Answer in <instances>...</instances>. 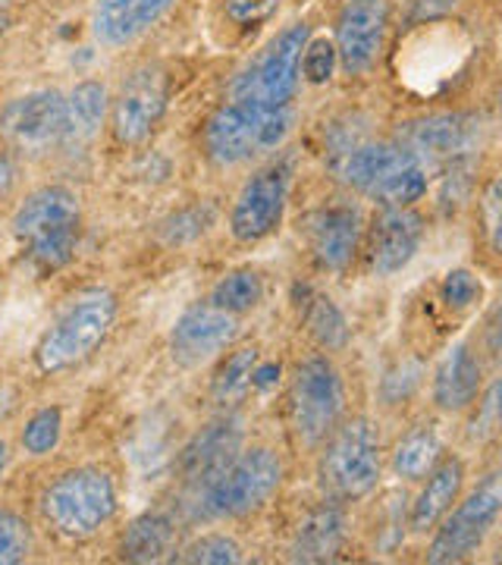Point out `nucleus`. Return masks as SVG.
<instances>
[{
  "mask_svg": "<svg viewBox=\"0 0 502 565\" xmlns=\"http://www.w3.org/2000/svg\"><path fill=\"white\" fill-rule=\"evenodd\" d=\"M311 41V29L296 22L282 29L277 39L264 47L248 70L233 82V102H255L267 107H289L301 79V54Z\"/></svg>",
  "mask_w": 502,
  "mask_h": 565,
  "instance_id": "nucleus-8",
  "label": "nucleus"
},
{
  "mask_svg": "<svg viewBox=\"0 0 502 565\" xmlns=\"http://www.w3.org/2000/svg\"><path fill=\"white\" fill-rule=\"evenodd\" d=\"M29 553H32L29 522L17 512L0 509V565L22 563V559H29Z\"/></svg>",
  "mask_w": 502,
  "mask_h": 565,
  "instance_id": "nucleus-31",
  "label": "nucleus"
},
{
  "mask_svg": "<svg viewBox=\"0 0 502 565\" xmlns=\"http://www.w3.org/2000/svg\"><path fill=\"white\" fill-rule=\"evenodd\" d=\"M211 221H214L211 207H189V211H182V214L163 223V239L170 245L192 243V239H199L201 233L207 230Z\"/></svg>",
  "mask_w": 502,
  "mask_h": 565,
  "instance_id": "nucleus-36",
  "label": "nucleus"
},
{
  "mask_svg": "<svg viewBox=\"0 0 502 565\" xmlns=\"http://www.w3.org/2000/svg\"><path fill=\"white\" fill-rule=\"evenodd\" d=\"M0 136L20 151H47L66 139V98L57 88L22 95L0 107Z\"/></svg>",
  "mask_w": 502,
  "mask_h": 565,
  "instance_id": "nucleus-12",
  "label": "nucleus"
},
{
  "mask_svg": "<svg viewBox=\"0 0 502 565\" xmlns=\"http://www.w3.org/2000/svg\"><path fill=\"white\" fill-rule=\"evenodd\" d=\"M13 185H17V161L10 154H0V202L10 199Z\"/></svg>",
  "mask_w": 502,
  "mask_h": 565,
  "instance_id": "nucleus-38",
  "label": "nucleus"
},
{
  "mask_svg": "<svg viewBox=\"0 0 502 565\" xmlns=\"http://www.w3.org/2000/svg\"><path fill=\"white\" fill-rule=\"evenodd\" d=\"M274 374H280V367L277 364H264V367H255V377H252V386H258V390H267V386L277 384V377Z\"/></svg>",
  "mask_w": 502,
  "mask_h": 565,
  "instance_id": "nucleus-39",
  "label": "nucleus"
},
{
  "mask_svg": "<svg viewBox=\"0 0 502 565\" xmlns=\"http://www.w3.org/2000/svg\"><path fill=\"white\" fill-rule=\"evenodd\" d=\"M292 129L289 107H267L255 102H229L204 126V151L221 167L252 161L264 151L280 148Z\"/></svg>",
  "mask_w": 502,
  "mask_h": 565,
  "instance_id": "nucleus-2",
  "label": "nucleus"
},
{
  "mask_svg": "<svg viewBox=\"0 0 502 565\" xmlns=\"http://www.w3.org/2000/svg\"><path fill=\"white\" fill-rule=\"evenodd\" d=\"M264 299V280L255 270H229L211 289V305H217L229 315H248L255 311Z\"/></svg>",
  "mask_w": 502,
  "mask_h": 565,
  "instance_id": "nucleus-27",
  "label": "nucleus"
},
{
  "mask_svg": "<svg viewBox=\"0 0 502 565\" xmlns=\"http://www.w3.org/2000/svg\"><path fill=\"white\" fill-rule=\"evenodd\" d=\"M10 456H13V452H10V446L0 440V478H3V475H7V468H10Z\"/></svg>",
  "mask_w": 502,
  "mask_h": 565,
  "instance_id": "nucleus-41",
  "label": "nucleus"
},
{
  "mask_svg": "<svg viewBox=\"0 0 502 565\" xmlns=\"http://www.w3.org/2000/svg\"><path fill=\"white\" fill-rule=\"evenodd\" d=\"M323 449L321 481L337 500H362L381 481V437L371 422L340 424Z\"/></svg>",
  "mask_w": 502,
  "mask_h": 565,
  "instance_id": "nucleus-7",
  "label": "nucleus"
},
{
  "mask_svg": "<svg viewBox=\"0 0 502 565\" xmlns=\"http://www.w3.org/2000/svg\"><path fill=\"white\" fill-rule=\"evenodd\" d=\"M167 110V79L158 70H139L122 82L120 98L114 102V136L122 145H139Z\"/></svg>",
  "mask_w": 502,
  "mask_h": 565,
  "instance_id": "nucleus-17",
  "label": "nucleus"
},
{
  "mask_svg": "<svg viewBox=\"0 0 502 565\" xmlns=\"http://www.w3.org/2000/svg\"><path fill=\"white\" fill-rule=\"evenodd\" d=\"M502 515V465L490 471L462 503L446 512L434 544L427 550V563H462L487 541L496 519Z\"/></svg>",
  "mask_w": 502,
  "mask_h": 565,
  "instance_id": "nucleus-9",
  "label": "nucleus"
},
{
  "mask_svg": "<svg viewBox=\"0 0 502 565\" xmlns=\"http://www.w3.org/2000/svg\"><path fill=\"white\" fill-rule=\"evenodd\" d=\"M345 390L337 364L311 355L296 367L289 384V422L305 446L323 444L340 427Z\"/></svg>",
  "mask_w": 502,
  "mask_h": 565,
  "instance_id": "nucleus-6",
  "label": "nucleus"
},
{
  "mask_svg": "<svg viewBox=\"0 0 502 565\" xmlns=\"http://www.w3.org/2000/svg\"><path fill=\"white\" fill-rule=\"evenodd\" d=\"M440 434L430 424H421V427L408 430L399 440L396 452H393V471L399 475L402 481H424L440 465Z\"/></svg>",
  "mask_w": 502,
  "mask_h": 565,
  "instance_id": "nucleus-26",
  "label": "nucleus"
},
{
  "mask_svg": "<svg viewBox=\"0 0 502 565\" xmlns=\"http://www.w3.org/2000/svg\"><path fill=\"white\" fill-rule=\"evenodd\" d=\"M389 25V0H345L337 20V54L349 76L371 70Z\"/></svg>",
  "mask_w": 502,
  "mask_h": 565,
  "instance_id": "nucleus-14",
  "label": "nucleus"
},
{
  "mask_svg": "<svg viewBox=\"0 0 502 565\" xmlns=\"http://www.w3.org/2000/svg\"><path fill=\"white\" fill-rule=\"evenodd\" d=\"M490 405H493V415L502 422V381L493 386V399H490Z\"/></svg>",
  "mask_w": 502,
  "mask_h": 565,
  "instance_id": "nucleus-40",
  "label": "nucleus"
},
{
  "mask_svg": "<svg viewBox=\"0 0 502 565\" xmlns=\"http://www.w3.org/2000/svg\"><path fill=\"white\" fill-rule=\"evenodd\" d=\"M82 207L79 195L66 185H44L25 195V202L13 214V236L22 245L39 243L47 236L79 233Z\"/></svg>",
  "mask_w": 502,
  "mask_h": 565,
  "instance_id": "nucleus-18",
  "label": "nucleus"
},
{
  "mask_svg": "<svg viewBox=\"0 0 502 565\" xmlns=\"http://www.w3.org/2000/svg\"><path fill=\"white\" fill-rule=\"evenodd\" d=\"M464 487V465L459 459H440V465L427 475L418 500L412 505V531L427 534L446 519V512L459 503Z\"/></svg>",
  "mask_w": 502,
  "mask_h": 565,
  "instance_id": "nucleus-22",
  "label": "nucleus"
},
{
  "mask_svg": "<svg viewBox=\"0 0 502 565\" xmlns=\"http://www.w3.org/2000/svg\"><path fill=\"white\" fill-rule=\"evenodd\" d=\"M107 117V88L100 82H79L66 98V145H85L98 136Z\"/></svg>",
  "mask_w": 502,
  "mask_h": 565,
  "instance_id": "nucleus-25",
  "label": "nucleus"
},
{
  "mask_svg": "<svg viewBox=\"0 0 502 565\" xmlns=\"http://www.w3.org/2000/svg\"><path fill=\"white\" fill-rule=\"evenodd\" d=\"M500 563H502V550H500Z\"/></svg>",
  "mask_w": 502,
  "mask_h": 565,
  "instance_id": "nucleus-45",
  "label": "nucleus"
},
{
  "mask_svg": "<svg viewBox=\"0 0 502 565\" xmlns=\"http://www.w3.org/2000/svg\"><path fill=\"white\" fill-rule=\"evenodd\" d=\"M7 25H10V17H7V10H0V32H7Z\"/></svg>",
  "mask_w": 502,
  "mask_h": 565,
  "instance_id": "nucleus-42",
  "label": "nucleus"
},
{
  "mask_svg": "<svg viewBox=\"0 0 502 565\" xmlns=\"http://www.w3.org/2000/svg\"><path fill=\"white\" fill-rule=\"evenodd\" d=\"M483 126L474 114H434L424 120L405 122L399 141L427 167V163H446L462 167L481 148Z\"/></svg>",
  "mask_w": 502,
  "mask_h": 565,
  "instance_id": "nucleus-11",
  "label": "nucleus"
},
{
  "mask_svg": "<svg viewBox=\"0 0 502 565\" xmlns=\"http://www.w3.org/2000/svg\"><path fill=\"white\" fill-rule=\"evenodd\" d=\"M362 236V214L352 204H330L311 214L308 221V243L321 267L327 270H345L355 258Z\"/></svg>",
  "mask_w": 502,
  "mask_h": 565,
  "instance_id": "nucleus-20",
  "label": "nucleus"
},
{
  "mask_svg": "<svg viewBox=\"0 0 502 565\" xmlns=\"http://www.w3.org/2000/svg\"><path fill=\"white\" fill-rule=\"evenodd\" d=\"M340 177L383 207H412L427 195V167L402 141H371L345 151Z\"/></svg>",
  "mask_w": 502,
  "mask_h": 565,
  "instance_id": "nucleus-1",
  "label": "nucleus"
},
{
  "mask_svg": "<svg viewBox=\"0 0 502 565\" xmlns=\"http://www.w3.org/2000/svg\"><path fill=\"white\" fill-rule=\"evenodd\" d=\"M500 107H502V92H500Z\"/></svg>",
  "mask_w": 502,
  "mask_h": 565,
  "instance_id": "nucleus-44",
  "label": "nucleus"
},
{
  "mask_svg": "<svg viewBox=\"0 0 502 565\" xmlns=\"http://www.w3.org/2000/svg\"><path fill=\"white\" fill-rule=\"evenodd\" d=\"M117 321V299L104 289L85 292L44 330L35 345L41 374H61L82 364L98 349Z\"/></svg>",
  "mask_w": 502,
  "mask_h": 565,
  "instance_id": "nucleus-4",
  "label": "nucleus"
},
{
  "mask_svg": "<svg viewBox=\"0 0 502 565\" xmlns=\"http://www.w3.org/2000/svg\"><path fill=\"white\" fill-rule=\"evenodd\" d=\"M345 544V519L337 505H318L311 509L292 537V559L296 563H327L333 559Z\"/></svg>",
  "mask_w": 502,
  "mask_h": 565,
  "instance_id": "nucleus-23",
  "label": "nucleus"
},
{
  "mask_svg": "<svg viewBox=\"0 0 502 565\" xmlns=\"http://www.w3.org/2000/svg\"><path fill=\"white\" fill-rule=\"evenodd\" d=\"M239 337V318L217 305L199 302L185 308L170 333V352L182 367H199L226 352Z\"/></svg>",
  "mask_w": 502,
  "mask_h": 565,
  "instance_id": "nucleus-13",
  "label": "nucleus"
},
{
  "mask_svg": "<svg viewBox=\"0 0 502 565\" xmlns=\"http://www.w3.org/2000/svg\"><path fill=\"white\" fill-rule=\"evenodd\" d=\"M308 327L318 337V343L327 349H340L345 343V318L330 299H314L308 311Z\"/></svg>",
  "mask_w": 502,
  "mask_h": 565,
  "instance_id": "nucleus-32",
  "label": "nucleus"
},
{
  "mask_svg": "<svg viewBox=\"0 0 502 565\" xmlns=\"http://www.w3.org/2000/svg\"><path fill=\"white\" fill-rule=\"evenodd\" d=\"M177 0H95L92 32L104 47H126L173 10Z\"/></svg>",
  "mask_w": 502,
  "mask_h": 565,
  "instance_id": "nucleus-19",
  "label": "nucleus"
},
{
  "mask_svg": "<svg viewBox=\"0 0 502 565\" xmlns=\"http://www.w3.org/2000/svg\"><path fill=\"white\" fill-rule=\"evenodd\" d=\"M242 452V424L236 418H221L199 430L180 452V478L192 497H199L207 484H214L223 471Z\"/></svg>",
  "mask_w": 502,
  "mask_h": 565,
  "instance_id": "nucleus-16",
  "label": "nucleus"
},
{
  "mask_svg": "<svg viewBox=\"0 0 502 565\" xmlns=\"http://www.w3.org/2000/svg\"><path fill=\"white\" fill-rule=\"evenodd\" d=\"M337 63H340L337 44H330L327 39L308 41V47L301 54V76L311 82V85H323V82H330Z\"/></svg>",
  "mask_w": 502,
  "mask_h": 565,
  "instance_id": "nucleus-35",
  "label": "nucleus"
},
{
  "mask_svg": "<svg viewBox=\"0 0 502 565\" xmlns=\"http://www.w3.org/2000/svg\"><path fill=\"white\" fill-rule=\"evenodd\" d=\"M424 239V221L412 207H381L367 226V267L377 277H393L408 267Z\"/></svg>",
  "mask_w": 502,
  "mask_h": 565,
  "instance_id": "nucleus-15",
  "label": "nucleus"
},
{
  "mask_svg": "<svg viewBox=\"0 0 502 565\" xmlns=\"http://www.w3.org/2000/svg\"><path fill=\"white\" fill-rule=\"evenodd\" d=\"M63 434V412L57 405H44L39 408L25 427H22V449L29 456H47L51 449H57Z\"/></svg>",
  "mask_w": 502,
  "mask_h": 565,
  "instance_id": "nucleus-29",
  "label": "nucleus"
},
{
  "mask_svg": "<svg viewBox=\"0 0 502 565\" xmlns=\"http://www.w3.org/2000/svg\"><path fill=\"white\" fill-rule=\"evenodd\" d=\"M0 10H7V0H0Z\"/></svg>",
  "mask_w": 502,
  "mask_h": 565,
  "instance_id": "nucleus-43",
  "label": "nucleus"
},
{
  "mask_svg": "<svg viewBox=\"0 0 502 565\" xmlns=\"http://www.w3.org/2000/svg\"><path fill=\"white\" fill-rule=\"evenodd\" d=\"M173 541H177L173 519L163 512H145L126 527L120 541V556L126 563H158L173 550Z\"/></svg>",
  "mask_w": 502,
  "mask_h": 565,
  "instance_id": "nucleus-24",
  "label": "nucleus"
},
{
  "mask_svg": "<svg viewBox=\"0 0 502 565\" xmlns=\"http://www.w3.org/2000/svg\"><path fill=\"white\" fill-rule=\"evenodd\" d=\"M483 337H487V349L502 359V299L493 305L490 318H487V327H483Z\"/></svg>",
  "mask_w": 502,
  "mask_h": 565,
  "instance_id": "nucleus-37",
  "label": "nucleus"
},
{
  "mask_svg": "<svg viewBox=\"0 0 502 565\" xmlns=\"http://www.w3.org/2000/svg\"><path fill=\"white\" fill-rule=\"evenodd\" d=\"M481 233L487 248L502 258V173L487 182L481 195Z\"/></svg>",
  "mask_w": 502,
  "mask_h": 565,
  "instance_id": "nucleus-33",
  "label": "nucleus"
},
{
  "mask_svg": "<svg viewBox=\"0 0 502 565\" xmlns=\"http://www.w3.org/2000/svg\"><path fill=\"white\" fill-rule=\"evenodd\" d=\"M282 481V462L277 452L255 446L242 449L233 465L214 484L195 497V512L204 519H242L258 512Z\"/></svg>",
  "mask_w": 502,
  "mask_h": 565,
  "instance_id": "nucleus-5",
  "label": "nucleus"
},
{
  "mask_svg": "<svg viewBox=\"0 0 502 565\" xmlns=\"http://www.w3.org/2000/svg\"><path fill=\"white\" fill-rule=\"evenodd\" d=\"M481 393V362L468 343H456L434 374V403L442 412H462Z\"/></svg>",
  "mask_w": 502,
  "mask_h": 565,
  "instance_id": "nucleus-21",
  "label": "nucleus"
},
{
  "mask_svg": "<svg viewBox=\"0 0 502 565\" xmlns=\"http://www.w3.org/2000/svg\"><path fill=\"white\" fill-rule=\"evenodd\" d=\"M177 559L180 563L201 565H233L242 563V546L233 537H226V534H204V537L185 546Z\"/></svg>",
  "mask_w": 502,
  "mask_h": 565,
  "instance_id": "nucleus-30",
  "label": "nucleus"
},
{
  "mask_svg": "<svg viewBox=\"0 0 502 565\" xmlns=\"http://www.w3.org/2000/svg\"><path fill=\"white\" fill-rule=\"evenodd\" d=\"M41 512L57 534L70 537V541H85V537L98 534L117 512L114 478L100 468H88V465L63 471L61 478L44 490Z\"/></svg>",
  "mask_w": 502,
  "mask_h": 565,
  "instance_id": "nucleus-3",
  "label": "nucleus"
},
{
  "mask_svg": "<svg viewBox=\"0 0 502 565\" xmlns=\"http://www.w3.org/2000/svg\"><path fill=\"white\" fill-rule=\"evenodd\" d=\"M255 367H258V349H236V352L217 367V377H214V384H211L214 403H239L242 396L252 390Z\"/></svg>",
  "mask_w": 502,
  "mask_h": 565,
  "instance_id": "nucleus-28",
  "label": "nucleus"
},
{
  "mask_svg": "<svg viewBox=\"0 0 502 565\" xmlns=\"http://www.w3.org/2000/svg\"><path fill=\"white\" fill-rule=\"evenodd\" d=\"M289 185H292V158L270 161L242 185L229 214V230L239 243H261L280 226Z\"/></svg>",
  "mask_w": 502,
  "mask_h": 565,
  "instance_id": "nucleus-10",
  "label": "nucleus"
},
{
  "mask_svg": "<svg viewBox=\"0 0 502 565\" xmlns=\"http://www.w3.org/2000/svg\"><path fill=\"white\" fill-rule=\"evenodd\" d=\"M483 282L481 277H474L471 270H449L446 280L440 286V299L452 311H471L474 305L481 302Z\"/></svg>",
  "mask_w": 502,
  "mask_h": 565,
  "instance_id": "nucleus-34",
  "label": "nucleus"
}]
</instances>
